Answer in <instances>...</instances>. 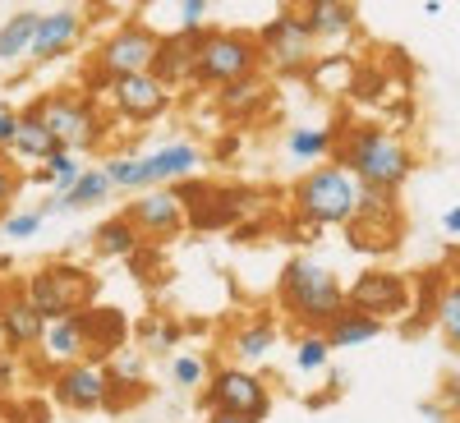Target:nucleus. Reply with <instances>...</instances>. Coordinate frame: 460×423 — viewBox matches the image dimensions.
I'll list each match as a JSON object with an SVG mask.
<instances>
[{"instance_id": "nucleus-1", "label": "nucleus", "mask_w": 460, "mask_h": 423, "mask_svg": "<svg viewBox=\"0 0 460 423\" xmlns=\"http://www.w3.org/2000/svg\"><path fill=\"white\" fill-rule=\"evenodd\" d=\"M341 171H350L355 184L373 189V194H396L414 171L410 147L387 129H350L341 138Z\"/></svg>"}, {"instance_id": "nucleus-2", "label": "nucleus", "mask_w": 460, "mask_h": 423, "mask_svg": "<svg viewBox=\"0 0 460 423\" xmlns=\"http://www.w3.org/2000/svg\"><path fill=\"white\" fill-rule=\"evenodd\" d=\"M281 309L309 331H323L341 309H345V290L332 277V267L314 258H295L281 272Z\"/></svg>"}, {"instance_id": "nucleus-3", "label": "nucleus", "mask_w": 460, "mask_h": 423, "mask_svg": "<svg viewBox=\"0 0 460 423\" xmlns=\"http://www.w3.org/2000/svg\"><path fill=\"white\" fill-rule=\"evenodd\" d=\"M359 194L364 189L355 184L350 171L318 166V171H309L295 184V207H299L304 221H314V225H345L355 216V207H359Z\"/></svg>"}, {"instance_id": "nucleus-4", "label": "nucleus", "mask_w": 460, "mask_h": 423, "mask_svg": "<svg viewBox=\"0 0 460 423\" xmlns=\"http://www.w3.org/2000/svg\"><path fill=\"white\" fill-rule=\"evenodd\" d=\"M262 65L258 56V42L244 32H199V56H194V84H240V79H253Z\"/></svg>"}, {"instance_id": "nucleus-5", "label": "nucleus", "mask_w": 460, "mask_h": 423, "mask_svg": "<svg viewBox=\"0 0 460 423\" xmlns=\"http://www.w3.org/2000/svg\"><path fill=\"white\" fill-rule=\"evenodd\" d=\"M32 110H37V120L47 125V134H51L65 152H74V157L102 143V115H97V101H93V97H69V93H60V97H42Z\"/></svg>"}, {"instance_id": "nucleus-6", "label": "nucleus", "mask_w": 460, "mask_h": 423, "mask_svg": "<svg viewBox=\"0 0 460 423\" xmlns=\"http://www.w3.org/2000/svg\"><path fill=\"white\" fill-rule=\"evenodd\" d=\"M84 299H88V272H84V267L51 262V267H42V272L28 281V304L37 309V318H42V322L79 313Z\"/></svg>"}, {"instance_id": "nucleus-7", "label": "nucleus", "mask_w": 460, "mask_h": 423, "mask_svg": "<svg viewBox=\"0 0 460 423\" xmlns=\"http://www.w3.org/2000/svg\"><path fill=\"white\" fill-rule=\"evenodd\" d=\"M208 405L221 414H235L244 423H262L267 410H272V396H267L262 377L249 368H221L208 382Z\"/></svg>"}, {"instance_id": "nucleus-8", "label": "nucleus", "mask_w": 460, "mask_h": 423, "mask_svg": "<svg viewBox=\"0 0 460 423\" xmlns=\"http://www.w3.org/2000/svg\"><path fill=\"white\" fill-rule=\"evenodd\" d=\"M345 309L387 327L392 318H405V309H410V281L401 272H364L350 286V295H345Z\"/></svg>"}, {"instance_id": "nucleus-9", "label": "nucleus", "mask_w": 460, "mask_h": 423, "mask_svg": "<svg viewBox=\"0 0 460 423\" xmlns=\"http://www.w3.org/2000/svg\"><path fill=\"white\" fill-rule=\"evenodd\" d=\"M162 37L152 32L147 23H125L115 37H106L97 51V69L111 74V79H129V74H147L152 60H157Z\"/></svg>"}, {"instance_id": "nucleus-10", "label": "nucleus", "mask_w": 460, "mask_h": 423, "mask_svg": "<svg viewBox=\"0 0 460 423\" xmlns=\"http://www.w3.org/2000/svg\"><path fill=\"white\" fill-rule=\"evenodd\" d=\"M345 225H350V244H355V249H364V253L392 249V244L401 240V212H396V198H392V194H373V189H364L355 216L345 221Z\"/></svg>"}, {"instance_id": "nucleus-11", "label": "nucleus", "mask_w": 460, "mask_h": 423, "mask_svg": "<svg viewBox=\"0 0 460 423\" xmlns=\"http://www.w3.org/2000/svg\"><path fill=\"white\" fill-rule=\"evenodd\" d=\"M258 56L272 60L277 69H299V65L314 60V37H309V28H304L299 10H286V14H277L272 23L262 28Z\"/></svg>"}, {"instance_id": "nucleus-12", "label": "nucleus", "mask_w": 460, "mask_h": 423, "mask_svg": "<svg viewBox=\"0 0 460 423\" xmlns=\"http://www.w3.org/2000/svg\"><path fill=\"white\" fill-rule=\"evenodd\" d=\"M111 396V382H106V368L102 364H65L56 373V405L65 410H102Z\"/></svg>"}, {"instance_id": "nucleus-13", "label": "nucleus", "mask_w": 460, "mask_h": 423, "mask_svg": "<svg viewBox=\"0 0 460 423\" xmlns=\"http://www.w3.org/2000/svg\"><path fill=\"white\" fill-rule=\"evenodd\" d=\"M84 32V10L74 5H60V10H37V28H32V47L28 56L32 60H56L65 56Z\"/></svg>"}, {"instance_id": "nucleus-14", "label": "nucleus", "mask_w": 460, "mask_h": 423, "mask_svg": "<svg viewBox=\"0 0 460 423\" xmlns=\"http://www.w3.org/2000/svg\"><path fill=\"white\" fill-rule=\"evenodd\" d=\"M125 221L138 230V240H143V235L162 240V235H175V230H184V207L171 198V189H147L143 198L129 203Z\"/></svg>"}, {"instance_id": "nucleus-15", "label": "nucleus", "mask_w": 460, "mask_h": 423, "mask_svg": "<svg viewBox=\"0 0 460 423\" xmlns=\"http://www.w3.org/2000/svg\"><path fill=\"white\" fill-rule=\"evenodd\" d=\"M111 97H115V106H120V115H129V120H157V115L171 106V93L152 79V74L115 79L111 84Z\"/></svg>"}, {"instance_id": "nucleus-16", "label": "nucleus", "mask_w": 460, "mask_h": 423, "mask_svg": "<svg viewBox=\"0 0 460 423\" xmlns=\"http://www.w3.org/2000/svg\"><path fill=\"white\" fill-rule=\"evenodd\" d=\"M194 56H199V32H175V37H162L157 47V60H152V79H157L166 93L180 88V84H194Z\"/></svg>"}, {"instance_id": "nucleus-17", "label": "nucleus", "mask_w": 460, "mask_h": 423, "mask_svg": "<svg viewBox=\"0 0 460 423\" xmlns=\"http://www.w3.org/2000/svg\"><path fill=\"white\" fill-rule=\"evenodd\" d=\"M199 166H203V152L194 143H166L143 157V180H147V189H166L175 180H189Z\"/></svg>"}, {"instance_id": "nucleus-18", "label": "nucleus", "mask_w": 460, "mask_h": 423, "mask_svg": "<svg viewBox=\"0 0 460 423\" xmlns=\"http://www.w3.org/2000/svg\"><path fill=\"white\" fill-rule=\"evenodd\" d=\"M244 198L249 194H240V189H212V194L184 216V225H199V230H221V225H230V221H240V212H244Z\"/></svg>"}, {"instance_id": "nucleus-19", "label": "nucleus", "mask_w": 460, "mask_h": 423, "mask_svg": "<svg viewBox=\"0 0 460 423\" xmlns=\"http://www.w3.org/2000/svg\"><path fill=\"white\" fill-rule=\"evenodd\" d=\"M42 331H47V322L37 318V309L28 299H14V304L0 309V336H5L10 350H28V345L42 340Z\"/></svg>"}, {"instance_id": "nucleus-20", "label": "nucleus", "mask_w": 460, "mask_h": 423, "mask_svg": "<svg viewBox=\"0 0 460 423\" xmlns=\"http://www.w3.org/2000/svg\"><path fill=\"white\" fill-rule=\"evenodd\" d=\"M19 157H28V162H47V157H56V152H65L51 134H47V125L37 120V110H23V115H14V143H10Z\"/></svg>"}, {"instance_id": "nucleus-21", "label": "nucleus", "mask_w": 460, "mask_h": 423, "mask_svg": "<svg viewBox=\"0 0 460 423\" xmlns=\"http://www.w3.org/2000/svg\"><path fill=\"white\" fill-rule=\"evenodd\" d=\"M47 350V359H60V364H74L84 355V318L79 313H69V318H56L47 322L42 340H37Z\"/></svg>"}, {"instance_id": "nucleus-22", "label": "nucleus", "mask_w": 460, "mask_h": 423, "mask_svg": "<svg viewBox=\"0 0 460 423\" xmlns=\"http://www.w3.org/2000/svg\"><path fill=\"white\" fill-rule=\"evenodd\" d=\"M323 336H327L332 350H350V345L377 340V336H382V322H373V318H364V313H355V309H341V313L323 327Z\"/></svg>"}, {"instance_id": "nucleus-23", "label": "nucleus", "mask_w": 460, "mask_h": 423, "mask_svg": "<svg viewBox=\"0 0 460 423\" xmlns=\"http://www.w3.org/2000/svg\"><path fill=\"white\" fill-rule=\"evenodd\" d=\"M79 318H84V350H93V345H97V355H115V350H120L125 318L115 309H88Z\"/></svg>"}, {"instance_id": "nucleus-24", "label": "nucleus", "mask_w": 460, "mask_h": 423, "mask_svg": "<svg viewBox=\"0 0 460 423\" xmlns=\"http://www.w3.org/2000/svg\"><path fill=\"white\" fill-rule=\"evenodd\" d=\"M299 19L309 28V37H336V32L355 28V10L341 5V0H314V5L299 10Z\"/></svg>"}, {"instance_id": "nucleus-25", "label": "nucleus", "mask_w": 460, "mask_h": 423, "mask_svg": "<svg viewBox=\"0 0 460 423\" xmlns=\"http://www.w3.org/2000/svg\"><path fill=\"white\" fill-rule=\"evenodd\" d=\"M336 138H341V125H314V129L299 125V129L286 134V152L295 162H323Z\"/></svg>"}, {"instance_id": "nucleus-26", "label": "nucleus", "mask_w": 460, "mask_h": 423, "mask_svg": "<svg viewBox=\"0 0 460 423\" xmlns=\"http://www.w3.org/2000/svg\"><path fill=\"white\" fill-rule=\"evenodd\" d=\"M93 244H97L102 258H129L143 240H138V230H134L125 216H111V221H102V225L93 230Z\"/></svg>"}, {"instance_id": "nucleus-27", "label": "nucleus", "mask_w": 460, "mask_h": 423, "mask_svg": "<svg viewBox=\"0 0 460 423\" xmlns=\"http://www.w3.org/2000/svg\"><path fill=\"white\" fill-rule=\"evenodd\" d=\"M32 28H37V10H19V14H10L5 19V28H0V60H19V56H28V47H32Z\"/></svg>"}, {"instance_id": "nucleus-28", "label": "nucleus", "mask_w": 460, "mask_h": 423, "mask_svg": "<svg viewBox=\"0 0 460 423\" xmlns=\"http://www.w3.org/2000/svg\"><path fill=\"white\" fill-rule=\"evenodd\" d=\"M217 101H221V110H226V115H253V110H262V101H267V88H262V79L253 74V79L226 84V88L217 93Z\"/></svg>"}, {"instance_id": "nucleus-29", "label": "nucleus", "mask_w": 460, "mask_h": 423, "mask_svg": "<svg viewBox=\"0 0 460 423\" xmlns=\"http://www.w3.org/2000/svg\"><path fill=\"white\" fill-rule=\"evenodd\" d=\"M84 171H88V166H84L79 157H74V152H56V157H47V166L37 171L32 180H37V184H56V198H65L69 189L79 184V175H84Z\"/></svg>"}, {"instance_id": "nucleus-30", "label": "nucleus", "mask_w": 460, "mask_h": 423, "mask_svg": "<svg viewBox=\"0 0 460 423\" xmlns=\"http://www.w3.org/2000/svg\"><path fill=\"white\" fill-rule=\"evenodd\" d=\"M272 345H277V322H253V327L235 331V355L240 359H262Z\"/></svg>"}, {"instance_id": "nucleus-31", "label": "nucleus", "mask_w": 460, "mask_h": 423, "mask_svg": "<svg viewBox=\"0 0 460 423\" xmlns=\"http://www.w3.org/2000/svg\"><path fill=\"white\" fill-rule=\"evenodd\" d=\"M327 359H332L327 336H323V331H304L299 345H295V364H299V373H323Z\"/></svg>"}, {"instance_id": "nucleus-32", "label": "nucleus", "mask_w": 460, "mask_h": 423, "mask_svg": "<svg viewBox=\"0 0 460 423\" xmlns=\"http://www.w3.org/2000/svg\"><path fill=\"white\" fill-rule=\"evenodd\" d=\"M102 175L111 180V189H147L143 180V157H115L102 166Z\"/></svg>"}, {"instance_id": "nucleus-33", "label": "nucleus", "mask_w": 460, "mask_h": 423, "mask_svg": "<svg viewBox=\"0 0 460 423\" xmlns=\"http://www.w3.org/2000/svg\"><path fill=\"white\" fill-rule=\"evenodd\" d=\"M138 340L147 345V350H171V345L180 340V331H175L171 322H162V318H147V322L138 327Z\"/></svg>"}, {"instance_id": "nucleus-34", "label": "nucleus", "mask_w": 460, "mask_h": 423, "mask_svg": "<svg viewBox=\"0 0 460 423\" xmlns=\"http://www.w3.org/2000/svg\"><path fill=\"white\" fill-rule=\"evenodd\" d=\"M171 377L180 382V387H203L208 368H203V359H194V355H180V359L171 364Z\"/></svg>"}, {"instance_id": "nucleus-35", "label": "nucleus", "mask_w": 460, "mask_h": 423, "mask_svg": "<svg viewBox=\"0 0 460 423\" xmlns=\"http://www.w3.org/2000/svg\"><path fill=\"white\" fill-rule=\"evenodd\" d=\"M143 377V359L129 355V350H115L111 368H106V382H138Z\"/></svg>"}, {"instance_id": "nucleus-36", "label": "nucleus", "mask_w": 460, "mask_h": 423, "mask_svg": "<svg viewBox=\"0 0 460 423\" xmlns=\"http://www.w3.org/2000/svg\"><path fill=\"white\" fill-rule=\"evenodd\" d=\"M438 318H442L447 340H460V290H447V295H442V304H438Z\"/></svg>"}, {"instance_id": "nucleus-37", "label": "nucleus", "mask_w": 460, "mask_h": 423, "mask_svg": "<svg viewBox=\"0 0 460 423\" xmlns=\"http://www.w3.org/2000/svg\"><path fill=\"white\" fill-rule=\"evenodd\" d=\"M37 225H42V212H14V216H5V235L28 240V235H37Z\"/></svg>"}, {"instance_id": "nucleus-38", "label": "nucleus", "mask_w": 460, "mask_h": 423, "mask_svg": "<svg viewBox=\"0 0 460 423\" xmlns=\"http://www.w3.org/2000/svg\"><path fill=\"white\" fill-rule=\"evenodd\" d=\"M14 194H19V171H14L5 157H0V212L14 203Z\"/></svg>"}, {"instance_id": "nucleus-39", "label": "nucleus", "mask_w": 460, "mask_h": 423, "mask_svg": "<svg viewBox=\"0 0 460 423\" xmlns=\"http://www.w3.org/2000/svg\"><path fill=\"white\" fill-rule=\"evenodd\" d=\"M203 14H208L203 0H184V5H180V32H199L203 28Z\"/></svg>"}, {"instance_id": "nucleus-40", "label": "nucleus", "mask_w": 460, "mask_h": 423, "mask_svg": "<svg viewBox=\"0 0 460 423\" xmlns=\"http://www.w3.org/2000/svg\"><path fill=\"white\" fill-rule=\"evenodd\" d=\"M290 240H299V244H318V240H323V225L295 216V221H290Z\"/></svg>"}, {"instance_id": "nucleus-41", "label": "nucleus", "mask_w": 460, "mask_h": 423, "mask_svg": "<svg viewBox=\"0 0 460 423\" xmlns=\"http://www.w3.org/2000/svg\"><path fill=\"white\" fill-rule=\"evenodd\" d=\"M14 143V110H0V152Z\"/></svg>"}, {"instance_id": "nucleus-42", "label": "nucleus", "mask_w": 460, "mask_h": 423, "mask_svg": "<svg viewBox=\"0 0 460 423\" xmlns=\"http://www.w3.org/2000/svg\"><path fill=\"white\" fill-rule=\"evenodd\" d=\"M442 230H447V235H460V207H447V216H442Z\"/></svg>"}, {"instance_id": "nucleus-43", "label": "nucleus", "mask_w": 460, "mask_h": 423, "mask_svg": "<svg viewBox=\"0 0 460 423\" xmlns=\"http://www.w3.org/2000/svg\"><path fill=\"white\" fill-rule=\"evenodd\" d=\"M14 382V359H0V392H10Z\"/></svg>"}, {"instance_id": "nucleus-44", "label": "nucleus", "mask_w": 460, "mask_h": 423, "mask_svg": "<svg viewBox=\"0 0 460 423\" xmlns=\"http://www.w3.org/2000/svg\"><path fill=\"white\" fill-rule=\"evenodd\" d=\"M208 423H244V419H235V414H221V410H212V419Z\"/></svg>"}]
</instances>
